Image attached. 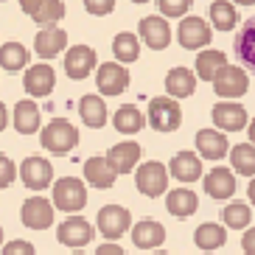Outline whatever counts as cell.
<instances>
[{
    "label": "cell",
    "mask_w": 255,
    "mask_h": 255,
    "mask_svg": "<svg viewBox=\"0 0 255 255\" xmlns=\"http://www.w3.org/2000/svg\"><path fill=\"white\" fill-rule=\"evenodd\" d=\"M210 115H213L219 132H241L247 127V110L239 101H219V104H213Z\"/></svg>",
    "instance_id": "obj_10"
},
{
    "label": "cell",
    "mask_w": 255,
    "mask_h": 255,
    "mask_svg": "<svg viewBox=\"0 0 255 255\" xmlns=\"http://www.w3.org/2000/svg\"><path fill=\"white\" fill-rule=\"evenodd\" d=\"M140 39L151 51H163L171 42V28L163 17H143L140 20Z\"/></svg>",
    "instance_id": "obj_18"
},
{
    "label": "cell",
    "mask_w": 255,
    "mask_h": 255,
    "mask_svg": "<svg viewBox=\"0 0 255 255\" xmlns=\"http://www.w3.org/2000/svg\"><path fill=\"white\" fill-rule=\"evenodd\" d=\"M93 236H96L93 225L82 216L65 219V222L59 225V230H56V239H59L62 244H68V247H84V244L93 241Z\"/></svg>",
    "instance_id": "obj_13"
},
{
    "label": "cell",
    "mask_w": 255,
    "mask_h": 255,
    "mask_svg": "<svg viewBox=\"0 0 255 255\" xmlns=\"http://www.w3.org/2000/svg\"><path fill=\"white\" fill-rule=\"evenodd\" d=\"M6 124H8V113H6V104L0 101V132L6 129Z\"/></svg>",
    "instance_id": "obj_43"
},
{
    "label": "cell",
    "mask_w": 255,
    "mask_h": 255,
    "mask_svg": "<svg viewBox=\"0 0 255 255\" xmlns=\"http://www.w3.org/2000/svg\"><path fill=\"white\" fill-rule=\"evenodd\" d=\"M113 53L118 62H135L140 56V42H137V37L132 31H124V34H118L113 39Z\"/></svg>",
    "instance_id": "obj_34"
},
{
    "label": "cell",
    "mask_w": 255,
    "mask_h": 255,
    "mask_svg": "<svg viewBox=\"0 0 255 255\" xmlns=\"http://www.w3.org/2000/svg\"><path fill=\"white\" fill-rule=\"evenodd\" d=\"M154 255H168V253H154Z\"/></svg>",
    "instance_id": "obj_47"
},
{
    "label": "cell",
    "mask_w": 255,
    "mask_h": 255,
    "mask_svg": "<svg viewBox=\"0 0 255 255\" xmlns=\"http://www.w3.org/2000/svg\"><path fill=\"white\" fill-rule=\"evenodd\" d=\"M194 140L205 160H222L230 151V143H227L225 132H219V129H199Z\"/></svg>",
    "instance_id": "obj_17"
},
{
    "label": "cell",
    "mask_w": 255,
    "mask_h": 255,
    "mask_svg": "<svg viewBox=\"0 0 255 255\" xmlns=\"http://www.w3.org/2000/svg\"><path fill=\"white\" fill-rule=\"evenodd\" d=\"M250 140H253V146H255V118H253V124H250Z\"/></svg>",
    "instance_id": "obj_45"
},
{
    "label": "cell",
    "mask_w": 255,
    "mask_h": 255,
    "mask_svg": "<svg viewBox=\"0 0 255 255\" xmlns=\"http://www.w3.org/2000/svg\"><path fill=\"white\" fill-rule=\"evenodd\" d=\"M14 177H17L14 163H11L6 154H0V188H8L11 182H14Z\"/></svg>",
    "instance_id": "obj_38"
},
{
    "label": "cell",
    "mask_w": 255,
    "mask_h": 255,
    "mask_svg": "<svg viewBox=\"0 0 255 255\" xmlns=\"http://www.w3.org/2000/svg\"><path fill=\"white\" fill-rule=\"evenodd\" d=\"M188 8H191V0H160V11L165 17H182L185 20Z\"/></svg>",
    "instance_id": "obj_37"
},
{
    "label": "cell",
    "mask_w": 255,
    "mask_h": 255,
    "mask_svg": "<svg viewBox=\"0 0 255 255\" xmlns=\"http://www.w3.org/2000/svg\"><path fill=\"white\" fill-rule=\"evenodd\" d=\"M236 20H239V14H236V6H233V3H227V0L210 3V23H213V28L230 31L233 25H236Z\"/></svg>",
    "instance_id": "obj_35"
},
{
    "label": "cell",
    "mask_w": 255,
    "mask_h": 255,
    "mask_svg": "<svg viewBox=\"0 0 255 255\" xmlns=\"http://www.w3.org/2000/svg\"><path fill=\"white\" fill-rule=\"evenodd\" d=\"M149 118H143V113L137 110V107L132 104H124L115 110V118H113V127L118 129L121 135H135V132H140L143 124H146Z\"/></svg>",
    "instance_id": "obj_29"
},
{
    "label": "cell",
    "mask_w": 255,
    "mask_h": 255,
    "mask_svg": "<svg viewBox=\"0 0 255 255\" xmlns=\"http://www.w3.org/2000/svg\"><path fill=\"white\" fill-rule=\"evenodd\" d=\"M110 165L115 168V174H132V168L137 165L140 160V146L135 140H124V143H115L110 154H107Z\"/></svg>",
    "instance_id": "obj_19"
},
{
    "label": "cell",
    "mask_w": 255,
    "mask_h": 255,
    "mask_svg": "<svg viewBox=\"0 0 255 255\" xmlns=\"http://www.w3.org/2000/svg\"><path fill=\"white\" fill-rule=\"evenodd\" d=\"M0 241H3V227H0Z\"/></svg>",
    "instance_id": "obj_46"
},
{
    "label": "cell",
    "mask_w": 255,
    "mask_h": 255,
    "mask_svg": "<svg viewBox=\"0 0 255 255\" xmlns=\"http://www.w3.org/2000/svg\"><path fill=\"white\" fill-rule=\"evenodd\" d=\"M213 90L222 98H239L250 90V76L244 68H236V65H227L222 73L213 79Z\"/></svg>",
    "instance_id": "obj_5"
},
{
    "label": "cell",
    "mask_w": 255,
    "mask_h": 255,
    "mask_svg": "<svg viewBox=\"0 0 255 255\" xmlns=\"http://www.w3.org/2000/svg\"><path fill=\"white\" fill-rule=\"evenodd\" d=\"M25 93L34 98H45L53 93V84H56V73H53L51 65H34V68L25 70L23 76Z\"/></svg>",
    "instance_id": "obj_15"
},
{
    "label": "cell",
    "mask_w": 255,
    "mask_h": 255,
    "mask_svg": "<svg viewBox=\"0 0 255 255\" xmlns=\"http://www.w3.org/2000/svg\"><path fill=\"white\" fill-rule=\"evenodd\" d=\"M3 255H37V253H34V244L31 241L17 239V241H8L6 247H3Z\"/></svg>",
    "instance_id": "obj_40"
},
{
    "label": "cell",
    "mask_w": 255,
    "mask_h": 255,
    "mask_svg": "<svg viewBox=\"0 0 255 255\" xmlns=\"http://www.w3.org/2000/svg\"><path fill=\"white\" fill-rule=\"evenodd\" d=\"M113 8H115V3L113 0H84V11L87 14H113Z\"/></svg>",
    "instance_id": "obj_39"
},
{
    "label": "cell",
    "mask_w": 255,
    "mask_h": 255,
    "mask_svg": "<svg viewBox=\"0 0 255 255\" xmlns=\"http://www.w3.org/2000/svg\"><path fill=\"white\" fill-rule=\"evenodd\" d=\"M222 219H225V225L233 227V230H244L250 225V219H253V210L244 202H230L222 210Z\"/></svg>",
    "instance_id": "obj_36"
},
{
    "label": "cell",
    "mask_w": 255,
    "mask_h": 255,
    "mask_svg": "<svg viewBox=\"0 0 255 255\" xmlns=\"http://www.w3.org/2000/svg\"><path fill=\"white\" fill-rule=\"evenodd\" d=\"M135 182H137V191L143 196H163L165 188H168V171H165L163 163H143L135 174Z\"/></svg>",
    "instance_id": "obj_4"
},
{
    "label": "cell",
    "mask_w": 255,
    "mask_h": 255,
    "mask_svg": "<svg viewBox=\"0 0 255 255\" xmlns=\"http://www.w3.org/2000/svg\"><path fill=\"white\" fill-rule=\"evenodd\" d=\"M96 255H127V253H124L118 244H110V241H107V244H101V247L96 250Z\"/></svg>",
    "instance_id": "obj_42"
},
{
    "label": "cell",
    "mask_w": 255,
    "mask_h": 255,
    "mask_svg": "<svg viewBox=\"0 0 255 255\" xmlns=\"http://www.w3.org/2000/svg\"><path fill=\"white\" fill-rule=\"evenodd\" d=\"M241 250H244L247 255H255V227L244 233V239H241Z\"/></svg>",
    "instance_id": "obj_41"
},
{
    "label": "cell",
    "mask_w": 255,
    "mask_h": 255,
    "mask_svg": "<svg viewBox=\"0 0 255 255\" xmlns=\"http://www.w3.org/2000/svg\"><path fill=\"white\" fill-rule=\"evenodd\" d=\"M73 255H84V253H73Z\"/></svg>",
    "instance_id": "obj_48"
},
{
    "label": "cell",
    "mask_w": 255,
    "mask_h": 255,
    "mask_svg": "<svg viewBox=\"0 0 255 255\" xmlns=\"http://www.w3.org/2000/svg\"><path fill=\"white\" fill-rule=\"evenodd\" d=\"M165 208H168L171 216L188 219L196 208H199V199H196V194L191 188H177V191H171V194L165 196Z\"/></svg>",
    "instance_id": "obj_27"
},
{
    "label": "cell",
    "mask_w": 255,
    "mask_h": 255,
    "mask_svg": "<svg viewBox=\"0 0 255 255\" xmlns=\"http://www.w3.org/2000/svg\"><path fill=\"white\" fill-rule=\"evenodd\" d=\"M233 51L239 56L241 68L255 73V17H250L247 23L239 28V34L233 39Z\"/></svg>",
    "instance_id": "obj_16"
},
{
    "label": "cell",
    "mask_w": 255,
    "mask_h": 255,
    "mask_svg": "<svg viewBox=\"0 0 255 255\" xmlns=\"http://www.w3.org/2000/svg\"><path fill=\"white\" fill-rule=\"evenodd\" d=\"M14 129L20 135H34L39 129V107L31 101V98H23L17 101L14 107Z\"/></svg>",
    "instance_id": "obj_28"
},
{
    "label": "cell",
    "mask_w": 255,
    "mask_h": 255,
    "mask_svg": "<svg viewBox=\"0 0 255 255\" xmlns=\"http://www.w3.org/2000/svg\"><path fill=\"white\" fill-rule=\"evenodd\" d=\"M132 241L140 250H154L165 241V227L160 222H154V219H143V222H137L132 227Z\"/></svg>",
    "instance_id": "obj_21"
},
{
    "label": "cell",
    "mask_w": 255,
    "mask_h": 255,
    "mask_svg": "<svg viewBox=\"0 0 255 255\" xmlns=\"http://www.w3.org/2000/svg\"><path fill=\"white\" fill-rule=\"evenodd\" d=\"M210 37H213V31H210V25L205 23L202 17H185L180 23V28H177V39H180V45L188 48V51L210 45Z\"/></svg>",
    "instance_id": "obj_9"
},
{
    "label": "cell",
    "mask_w": 255,
    "mask_h": 255,
    "mask_svg": "<svg viewBox=\"0 0 255 255\" xmlns=\"http://www.w3.org/2000/svg\"><path fill=\"white\" fill-rule=\"evenodd\" d=\"M96 51L90 45H73L68 53H65V73L70 79H87V73H93L96 68Z\"/></svg>",
    "instance_id": "obj_14"
},
{
    "label": "cell",
    "mask_w": 255,
    "mask_h": 255,
    "mask_svg": "<svg viewBox=\"0 0 255 255\" xmlns=\"http://www.w3.org/2000/svg\"><path fill=\"white\" fill-rule=\"evenodd\" d=\"M87 205V188L82 185V180L76 177H62L53 185V208L65 210V213H76Z\"/></svg>",
    "instance_id": "obj_3"
},
{
    "label": "cell",
    "mask_w": 255,
    "mask_h": 255,
    "mask_svg": "<svg viewBox=\"0 0 255 255\" xmlns=\"http://www.w3.org/2000/svg\"><path fill=\"white\" fill-rule=\"evenodd\" d=\"M194 241H196V247H199V250H205V253H213V250H219V247L227 241V230H222V225H213V222H208V225H199V227H196Z\"/></svg>",
    "instance_id": "obj_31"
},
{
    "label": "cell",
    "mask_w": 255,
    "mask_h": 255,
    "mask_svg": "<svg viewBox=\"0 0 255 255\" xmlns=\"http://www.w3.org/2000/svg\"><path fill=\"white\" fill-rule=\"evenodd\" d=\"M205 191L213 199H230L236 194V177H233V171L230 168H222V165L208 171L205 174Z\"/></svg>",
    "instance_id": "obj_20"
},
{
    "label": "cell",
    "mask_w": 255,
    "mask_h": 255,
    "mask_svg": "<svg viewBox=\"0 0 255 255\" xmlns=\"http://www.w3.org/2000/svg\"><path fill=\"white\" fill-rule=\"evenodd\" d=\"M79 115H82V121L87 124V127L93 129H101L107 124V104L101 96H82L79 98Z\"/></svg>",
    "instance_id": "obj_26"
},
{
    "label": "cell",
    "mask_w": 255,
    "mask_h": 255,
    "mask_svg": "<svg viewBox=\"0 0 255 255\" xmlns=\"http://www.w3.org/2000/svg\"><path fill=\"white\" fill-rule=\"evenodd\" d=\"M96 84L101 90V96H121L129 87V73L118 62H104L96 73Z\"/></svg>",
    "instance_id": "obj_11"
},
{
    "label": "cell",
    "mask_w": 255,
    "mask_h": 255,
    "mask_svg": "<svg viewBox=\"0 0 255 255\" xmlns=\"http://www.w3.org/2000/svg\"><path fill=\"white\" fill-rule=\"evenodd\" d=\"M149 124H151V129H157V132H174V129H180V124H182L180 104L168 96L151 98L149 101Z\"/></svg>",
    "instance_id": "obj_2"
},
{
    "label": "cell",
    "mask_w": 255,
    "mask_h": 255,
    "mask_svg": "<svg viewBox=\"0 0 255 255\" xmlns=\"http://www.w3.org/2000/svg\"><path fill=\"white\" fill-rule=\"evenodd\" d=\"M65 45H68V34H65L62 28H56V25L42 28L37 37H34V48H37V53L42 56V59H53Z\"/></svg>",
    "instance_id": "obj_23"
},
{
    "label": "cell",
    "mask_w": 255,
    "mask_h": 255,
    "mask_svg": "<svg viewBox=\"0 0 255 255\" xmlns=\"http://www.w3.org/2000/svg\"><path fill=\"white\" fill-rule=\"evenodd\" d=\"M53 205L48 202L45 196H28L23 202V210H20V216H23V225L28 230H45V227L53 225Z\"/></svg>",
    "instance_id": "obj_7"
},
{
    "label": "cell",
    "mask_w": 255,
    "mask_h": 255,
    "mask_svg": "<svg viewBox=\"0 0 255 255\" xmlns=\"http://www.w3.org/2000/svg\"><path fill=\"white\" fill-rule=\"evenodd\" d=\"M129 225H132V216L121 205H104V208L98 210V230L104 233L110 241L121 239L129 230Z\"/></svg>",
    "instance_id": "obj_8"
},
{
    "label": "cell",
    "mask_w": 255,
    "mask_h": 255,
    "mask_svg": "<svg viewBox=\"0 0 255 255\" xmlns=\"http://www.w3.org/2000/svg\"><path fill=\"white\" fill-rule=\"evenodd\" d=\"M225 68H227V56L222 51H202L196 56V76L202 82H213Z\"/></svg>",
    "instance_id": "obj_30"
},
{
    "label": "cell",
    "mask_w": 255,
    "mask_h": 255,
    "mask_svg": "<svg viewBox=\"0 0 255 255\" xmlns=\"http://www.w3.org/2000/svg\"><path fill=\"white\" fill-rule=\"evenodd\" d=\"M20 8H23L31 20H37L39 25H45V28L56 25L65 17V3H59V0H23Z\"/></svg>",
    "instance_id": "obj_12"
},
{
    "label": "cell",
    "mask_w": 255,
    "mask_h": 255,
    "mask_svg": "<svg viewBox=\"0 0 255 255\" xmlns=\"http://www.w3.org/2000/svg\"><path fill=\"white\" fill-rule=\"evenodd\" d=\"M39 143H42L51 154H68V151L76 149V143H79V129L65 118H53L48 127H42Z\"/></svg>",
    "instance_id": "obj_1"
},
{
    "label": "cell",
    "mask_w": 255,
    "mask_h": 255,
    "mask_svg": "<svg viewBox=\"0 0 255 255\" xmlns=\"http://www.w3.org/2000/svg\"><path fill=\"white\" fill-rule=\"evenodd\" d=\"M168 171L174 174V180H180V182H196L199 174H202V163H199V157L194 151H177L171 157Z\"/></svg>",
    "instance_id": "obj_22"
},
{
    "label": "cell",
    "mask_w": 255,
    "mask_h": 255,
    "mask_svg": "<svg viewBox=\"0 0 255 255\" xmlns=\"http://www.w3.org/2000/svg\"><path fill=\"white\" fill-rule=\"evenodd\" d=\"M247 194H250V202H253V205H255V180H253V182H250V188H247Z\"/></svg>",
    "instance_id": "obj_44"
},
{
    "label": "cell",
    "mask_w": 255,
    "mask_h": 255,
    "mask_svg": "<svg viewBox=\"0 0 255 255\" xmlns=\"http://www.w3.org/2000/svg\"><path fill=\"white\" fill-rule=\"evenodd\" d=\"M84 177H87V182L96 185V188H113L118 174H115V168L110 165L107 157H90L84 163Z\"/></svg>",
    "instance_id": "obj_25"
},
{
    "label": "cell",
    "mask_w": 255,
    "mask_h": 255,
    "mask_svg": "<svg viewBox=\"0 0 255 255\" xmlns=\"http://www.w3.org/2000/svg\"><path fill=\"white\" fill-rule=\"evenodd\" d=\"M20 180H23L25 188H31V191H42V188L51 185L53 180V165L51 160L45 157H25L23 165H20Z\"/></svg>",
    "instance_id": "obj_6"
},
{
    "label": "cell",
    "mask_w": 255,
    "mask_h": 255,
    "mask_svg": "<svg viewBox=\"0 0 255 255\" xmlns=\"http://www.w3.org/2000/svg\"><path fill=\"white\" fill-rule=\"evenodd\" d=\"M230 163H233V171L244 174V177H255V146L253 143H239V146H233Z\"/></svg>",
    "instance_id": "obj_33"
},
{
    "label": "cell",
    "mask_w": 255,
    "mask_h": 255,
    "mask_svg": "<svg viewBox=\"0 0 255 255\" xmlns=\"http://www.w3.org/2000/svg\"><path fill=\"white\" fill-rule=\"evenodd\" d=\"M28 65V51L20 42H3L0 45V68L8 73H17Z\"/></svg>",
    "instance_id": "obj_32"
},
{
    "label": "cell",
    "mask_w": 255,
    "mask_h": 255,
    "mask_svg": "<svg viewBox=\"0 0 255 255\" xmlns=\"http://www.w3.org/2000/svg\"><path fill=\"white\" fill-rule=\"evenodd\" d=\"M196 87V73H191L188 68H171L168 76H165V90H168V98H188Z\"/></svg>",
    "instance_id": "obj_24"
}]
</instances>
